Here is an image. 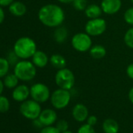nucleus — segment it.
<instances>
[{
	"mask_svg": "<svg viewBox=\"0 0 133 133\" xmlns=\"http://www.w3.org/2000/svg\"><path fill=\"white\" fill-rule=\"evenodd\" d=\"M30 96V88L24 85H18L15 87L12 93V97L14 101L17 102H24L27 100Z\"/></svg>",
	"mask_w": 133,
	"mask_h": 133,
	"instance_id": "ddd939ff",
	"label": "nucleus"
},
{
	"mask_svg": "<svg viewBox=\"0 0 133 133\" xmlns=\"http://www.w3.org/2000/svg\"><path fill=\"white\" fill-rule=\"evenodd\" d=\"M61 133H74V132H72L71 131H69V130H67V131H66V132H61Z\"/></svg>",
	"mask_w": 133,
	"mask_h": 133,
	"instance_id": "58836bf2",
	"label": "nucleus"
},
{
	"mask_svg": "<svg viewBox=\"0 0 133 133\" xmlns=\"http://www.w3.org/2000/svg\"><path fill=\"white\" fill-rule=\"evenodd\" d=\"M97 122H98V118L95 115H89L86 120V123L93 127L97 124Z\"/></svg>",
	"mask_w": 133,
	"mask_h": 133,
	"instance_id": "7c9ffc66",
	"label": "nucleus"
},
{
	"mask_svg": "<svg viewBox=\"0 0 133 133\" xmlns=\"http://www.w3.org/2000/svg\"><path fill=\"white\" fill-rule=\"evenodd\" d=\"M71 115L73 118L78 122H84L87 120L89 115V109L83 104H77L74 106Z\"/></svg>",
	"mask_w": 133,
	"mask_h": 133,
	"instance_id": "f8f14e48",
	"label": "nucleus"
},
{
	"mask_svg": "<svg viewBox=\"0 0 133 133\" xmlns=\"http://www.w3.org/2000/svg\"><path fill=\"white\" fill-rule=\"evenodd\" d=\"M57 1L63 4H69V3H72L74 2V0H57Z\"/></svg>",
	"mask_w": 133,
	"mask_h": 133,
	"instance_id": "e433bc0d",
	"label": "nucleus"
},
{
	"mask_svg": "<svg viewBox=\"0 0 133 133\" xmlns=\"http://www.w3.org/2000/svg\"><path fill=\"white\" fill-rule=\"evenodd\" d=\"M107 28V21L101 17L89 19L85 26V31L91 37L102 35Z\"/></svg>",
	"mask_w": 133,
	"mask_h": 133,
	"instance_id": "6e6552de",
	"label": "nucleus"
},
{
	"mask_svg": "<svg viewBox=\"0 0 133 133\" xmlns=\"http://www.w3.org/2000/svg\"><path fill=\"white\" fill-rule=\"evenodd\" d=\"M4 83H3V81H2L0 79V96L2 95V92H3V90H4Z\"/></svg>",
	"mask_w": 133,
	"mask_h": 133,
	"instance_id": "4c0bfd02",
	"label": "nucleus"
},
{
	"mask_svg": "<svg viewBox=\"0 0 133 133\" xmlns=\"http://www.w3.org/2000/svg\"><path fill=\"white\" fill-rule=\"evenodd\" d=\"M72 4H73L74 8L78 11L85 10L88 5L86 0H74Z\"/></svg>",
	"mask_w": 133,
	"mask_h": 133,
	"instance_id": "bb28decb",
	"label": "nucleus"
},
{
	"mask_svg": "<svg viewBox=\"0 0 133 133\" xmlns=\"http://www.w3.org/2000/svg\"><path fill=\"white\" fill-rule=\"evenodd\" d=\"M77 133H96V132L93 126H91L89 124L85 123L79 127Z\"/></svg>",
	"mask_w": 133,
	"mask_h": 133,
	"instance_id": "cd10ccee",
	"label": "nucleus"
},
{
	"mask_svg": "<svg viewBox=\"0 0 133 133\" xmlns=\"http://www.w3.org/2000/svg\"><path fill=\"white\" fill-rule=\"evenodd\" d=\"M71 45L73 48L78 52H87L89 51L92 46V41L91 36L87 33H77L71 38Z\"/></svg>",
	"mask_w": 133,
	"mask_h": 133,
	"instance_id": "0eeeda50",
	"label": "nucleus"
},
{
	"mask_svg": "<svg viewBox=\"0 0 133 133\" xmlns=\"http://www.w3.org/2000/svg\"><path fill=\"white\" fill-rule=\"evenodd\" d=\"M49 62L48 55L42 51L37 50L32 56V62L38 68H44Z\"/></svg>",
	"mask_w": 133,
	"mask_h": 133,
	"instance_id": "4468645a",
	"label": "nucleus"
},
{
	"mask_svg": "<svg viewBox=\"0 0 133 133\" xmlns=\"http://www.w3.org/2000/svg\"><path fill=\"white\" fill-rule=\"evenodd\" d=\"M103 13L101 6L97 4H89L85 9V14L89 19L100 18Z\"/></svg>",
	"mask_w": 133,
	"mask_h": 133,
	"instance_id": "2eb2a0df",
	"label": "nucleus"
},
{
	"mask_svg": "<svg viewBox=\"0 0 133 133\" xmlns=\"http://www.w3.org/2000/svg\"><path fill=\"white\" fill-rule=\"evenodd\" d=\"M9 63L6 58H0V78L5 77L9 69Z\"/></svg>",
	"mask_w": 133,
	"mask_h": 133,
	"instance_id": "4be33fe9",
	"label": "nucleus"
},
{
	"mask_svg": "<svg viewBox=\"0 0 133 133\" xmlns=\"http://www.w3.org/2000/svg\"><path fill=\"white\" fill-rule=\"evenodd\" d=\"M124 42L127 47L133 49V26L125 32L124 35Z\"/></svg>",
	"mask_w": 133,
	"mask_h": 133,
	"instance_id": "5701e85b",
	"label": "nucleus"
},
{
	"mask_svg": "<svg viewBox=\"0 0 133 133\" xmlns=\"http://www.w3.org/2000/svg\"><path fill=\"white\" fill-rule=\"evenodd\" d=\"M18 83H19V79L14 73L7 74L4 77V80H3L4 86L9 89H14L18 86Z\"/></svg>",
	"mask_w": 133,
	"mask_h": 133,
	"instance_id": "412c9836",
	"label": "nucleus"
},
{
	"mask_svg": "<svg viewBox=\"0 0 133 133\" xmlns=\"http://www.w3.org/2000/svg\"><path fill=\"white\" fill-rule=\"evenodd\" d=\"M122 5V0H102L100 3L103 12L107 15L118 13Z\"/></svg>",
	"mask_w": 133,
	"mask_h": 133,
	"instance_id": "9d476101",
	"label": "nucleus"
},
{
	"mask_svg": "<svg viewBox=\"0 0 133 133\" xmlns=\"http://www.w3.org/2000/svg\"><path fill=\"white\" fill-rule=\"evenodd\" d=\"M42 111L40 104L34 100H27L20 106V114L27 119L32 121L38 118Z\"/></svg>",
	"mask_w": 133,
	"mask_h": 133,
	"instance_id": "423d86ee",
	"label": "nucleus"
},
{
	"mask_svg": "<svg viewBox=\"0 0 133 133\" xmlns=\"http://www.w3.org/2000/svg\"><path fill=\"white\" fill-rule=\"evenodd\" d=\"M104 133H118L120 126L118 122L113 118H107L103 121L102 125Z\"/></svg>",
	"mask_w": 133,
	"mask_h": 133,
	"instance_id": "dca6fc26",
	"label": "nucleus"
},
{
	"mask_svg": "<svg viewBox=\"0 0 133 133\" xmlns=\"http://www.w3.org/2000/svg\"><path fill=\"white\" fill-rule=\"evenodd\" d=\"M14 0H0V6L5 7V6H9Z\"/></svg>",
	"mask_w": 133,
	"mask_h": 133,
	"instance_id": "473e14b6",
	"label": "nucleus"
},
{
	"mask_svg": "<svg viewBox=\"0 0 133 133\" xmlns=\"http://www.w3.org/2000/svg\"><path fill=\"white\" fill-rule=\"evenodd\" d=\"M56 127L60 132V133L63 132H66V131L68 130L69 123H68V122L67 120L60 119V120H58L56 122Z\"/></svg>",
	"mask_w": 133,
	"mask_h": 133,
	"instance_id": "393cba45",
	"label": "nucleus"
},
{
	"mask_svg": "<svg viewBox=\"0 0 133 133\" xmlns=\"http://www.w3.org/2000/svg\"><path fill=\"white\" fill-rule=\"evenodd\" d=\"M129 99L130 102L133 104V87L130 89V90L129 92Z\"/></svg>",
	"mask_w": 133,
	"mask_h": 133,
	"instance_id": "c9c22d12",
	"label": "nucleus"
},
{
	"mask_svg": "<svg viewBox=\"0 0 133 133\" xmlns=\"http://www.w3.org/2000/svg\"><path fill=\"white\" fill-rule=\"evenodd\" d=\"M38 119L44 127L51 126L57 122V114L53 109L46 108L42 111Z\"/></svg>",
	"mask_w": 133,
	"mask_h": 133,
	"instance_id": "9b49d317",
	"label": "nucleus"
},
{
	"mask_svg": "<svg viewBox=\"0 0 133 133\" xmlns=\"http://www.w3.org/2000/svg\"><path fill=\"white\" fill-rule=\"evenodd\" d=\"M89 54L92 58L95 59H101L107 55V50L105 47L101 44H96L92 46L89 50Z\"/></svg>",
	"mask_w": 133,
	"mask_h": 133,
	"instance_id": "aec40b11",
	"label": "nucleus"
},
{
	"mask_svg": "<svg viewBox=\"0 0 133 133\" xmlns=\"http://www.w3.org/2000/svg\"><path fill=\"white\" fill-rule=\"evenodd\" d=\"M9 10L13 16H22L26 13L27 7L23 2L16 1V2H13L9 6Z\"/></svg>",
	"mask_w": 133,
	"mask_h": 133,
	"instance_id": "f3484780",
	"label": "nucleus"
},
{
	"mask_svg": "<svg viewBox=\"0 0 133 133\" xmlns=\"http://www.w3.org/2000/svg\"><path fill=\"white\" fill-rule=\"evenodd\" d=\"M68 37V30L65 26H58L54 30L53 38L55 41L58 44L64 43Z\"/></svg>",
	"mask_w": 133,
	"mask_h": 133,
	"instance_id": "6ab92c4d",
	"label": "nucleus"
},
{
	"mask_svg": "<svg viewBox=\"0 0 133 133\" xmlns=\"http://www.w3.org/2000/svg\"><path fill=\"white\" fill-rule=\"evenodd\" d=\"M124 19L129 24L133 26V6L129 8L124 13Z\"/></svg>",
	"mask_w": 133,
	"mask_h": 133,
	"instance_id": "a878e982",
	"label": "nucleus"
},
{
	"mask_svg": "<svg viewBox=\"0 0 133 133\" xmlns=\"http://www.w3.org/2000/svg\"><path fill=\"white\" fill-rule=\"evenodd\" d=\"M55 83L59 88L71 90L75 83L74 74L67 68L59 69L55 75Z\"/></svg>",
	"mask_w": 133,
	"mask_h": 133,
	"instance_id": "20e7f679",
	"label": "nucleus"
},
{
	"mask_svg": "<svg viewBox=\"0 0 133 133\" xmlns=\"http://www.w3.org/2000/svg\"><path fill=\"white\" fill-rule=\"evenodd\" d=\"M131 2H132V3L133 4V0H131Z\"/></svg>",
	"mask_w": 133,
	"mask_h": 133,
	"instance_id": "ea45409f",
	"label": "nucleus"
},
{
	"mask_svg": "<svg viewBox=\"0 0 133 133\" xmlns=\"http://www.w3.org/2000/svg\"><path fill=\"white\" fill-rule=\"evenodd\" d=\"M36 51V43L29 37H20L18 40H16L13 46V51L19 57V58L23 60L32 58Z\"/></svg>",
	"mask_w": 133,
	"mask_h": 133,
	"instance_id": "f03ea898",
	"label": "nucleus"
},
{
	"mask_svg": "<svg viewBox=\"0 0 133 133\" xmlns=\"http://www.w3.org/2000/svg\"><path fill=\"white\" fill-rule=\"evenodd\" d=\"M4 19H5V13L2 6H0V24L4 21Z\"/></svg>",
	"mask_w": 133,
	"mask_h": 133,
	"instance_id": "f704fd0d",
	"label": "nucleus"
},
{
	"mask_svg": "<svg viewBox=\"0 0 133 133\" xmlns=\"http://www.w3.org/2000/svg\"><path fill=\"white\" fill-rule=\"evenodd\" d=\"M39 133H60V132L56 129V126H45L43 127Z\"/></svg>",
	"mask_w": 133,
	"mask_h": 133,
	"instance_id": "c756f323",
	"label": "nucleus"
},
{
	"mask_svg": "<svg viewBox=\"0 0 133 133\" xmlns=\"http://www.w3.org/2000/svg\"><path fill=\"white\" fill-rule=\"evenodd\" d=\"M71 94L70 90L59 88L51 94L50 102L52 106L56 110H62L67 108L71 101Z\"/></svg>",
	"mask_w": 133,
	"mask_h": 133,
	"instance_id": "39448f33",
	"label": "nucleus"
},
{
	"mask_svg": "<svg viewBox=\"0 0 133 133\" xmlns=\"http://www.w3.org/2000/svg\"><path fill=\"white\" fill-rule=\"evenodd\" d=\"M10 103L8 98L5 96H0V113H5L9 110Z\"/></svg>",
	"mask_w": 133,
	"mask_h": 133,
	"instance_id": "b1692460",
	"label": "nucleus"
},
{
	"mask_svg": "<svg viewBox=\"0 0 133 133\" xmlns=\"http://www.w3.org/2000/svg\"><path fill=\"white\" fill-rule=\"evenodd\" d=\"M126 74L131 79H133V63H131L128 65L126 69Z\"/></svg>",
	"mask_w": 133,
	"mask_h": 133,
	"instance_id": "2f4dec72",
	"label": "nucleus"
},
{
	"mask_svg": "<svg viewBox=\"0 0 133 133\" xmlns=\"http://www.w3.org/2000/svg\"><path fill=\"white\" fill-rule=\"evenodd\" d=\"M33 125H34L35 128H37V129H41L44 127V126H43V125L41 123V122L39 121V119H38V118L33 120Z\"/></svg>",
	"mask_w": 133,
	"mask_h": 133,
	"instance_id": "72a5a7b5",
	"label": "nucleus"
},
{
	"mask_svg": "<svg viewBox=\"0 0 133 133\" xmlns=\"http://www.w3.org/2000/svg\"><path fill=\"white\" fill-rule=\"evenodd\" d=\"M49 62L56 69H62L66 68L67 61L66 58L60 54H53L49 58Z\"/></svg>",
	"mask_w": 133,
	"mask_h": 133,
	"instance_id": "a211bd4d",
	"label": "nucleus"
},
{
	"mask_svg": "<svg viewBox=\"0 0 133 133\" xmlns=\"http://www.w3.org/2000/svg\"><path fill=\"white\" fill-rule=\"evenodd\" d=\"M18 58L19 57L16 55V53L14 51H12L8 55V58L6 59L8 60L9 65H13L15 66L16 63L18 62Z\"/></svg>",
	"mask_w": 133,
	"mask_h": 133,
	"instance_id": "c85d7f7f",
	"label": "nucleus"
},
{
	"mask_svg": "<svg viewBox=\"0 0 133 133\" xmlns=\"http://www.w3.org/2000/svg\"><path fill=\"white\" fill-rule=\"evenodd\" d=\"M13 73L17 76L19 80L30 81L32 80L36 76V66L32 62L27 60L20 61L14 66Z\"/></svg>",
	"mask_w": 133,
	"mask_h": 133,
	"instance_id": "7ed1b4c3",
	"label": "nucleus"
},
{
	"mask_svg": "<svg viewBox=\"0 0 133 133\" xmlns=\"http://www.w3.org/2000/svg\"><path fill=\"white\" fill-rule=\"evenodd\" d=\"M30 96L32 100L39 104L45 103L50 99L51 94L49 88L44 83H37L32 85L30 88Z\"/></svg>",
	"mask_w": 133,
	"mask_h": 133,
	"instance_id": "1a4fd4ad",
	"label": "nucleus"
},
{
	"mask_svg": "<svg viewBox=\"0 0 133 133\" xmlns=\"http://www.w3.org/2000/svg\"><path fill=\"white\" fill-rule=\"evenodd\" d=\"M38 17L40 22L45 26L56 28L63 23L65 13L61 6L56 4H47L40 8Z\"/></svg>",
	"mask_w": 133,
	"mask_h": 133,
	"instance_id": "f257e3e1",
	"label": "nucleus"
}]
</instances>
